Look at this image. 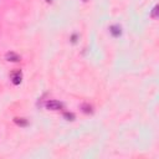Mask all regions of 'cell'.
Segmentation results:
<instances>
[{
	"mask_svg": "<svg viewBox=\"0 0 159 159\" xmlns=\"http://www.w3.org/2000/svg\"><path fill=\"white\" fill-rule=\"evenodd\" d=\"M46 108L50 111H60L63 108V103L60 101H56V99H51V101L46 102Z\"/></svg>",
	"mask_w": 159,
	"mask_h": 159,
	"instance_id": "obj_1",
	"label": "cell"
},
{
	"mask_svg": "<svg viewBox=\"0 0 159 159\" xmlns=\"http://www.w3.org/2000/svg\"><path fill=\"white\" fill-rule=\"evenodd\" d=\"M5 60L9 61V62H19V61H20V56H19L17 53L10 51V52H7V53L5 55Z\"/></svg>",
	"mask_w": 159,
	"mask_h": 159,
	"instance_id": "obj_2",
	"label": "cell"
},
{
	"mask_svg": "<svg viewBox=\"0 0 159 159\" xmlns=\"http://www.w3.org/2000/svg\"><path fill=\"white\" fill-rule=\"evenodd\" d=\"M21 78H22V75H21L20 71H15V72L11 73V80H12L14 84H16V86L20 84L21 83Z\"/></svg>",
	"mask_w": 159,
	"mask_h": 159,
	"instance_id": "obj_3",
	"label": "cell"
},
{
	"mask_svg": "<svg viewBox=\"0 0 159 159\" xmlns=\"http://www.w3.org/2000/svg\"><path fill=\"white\" fill-rule=\"evenodd\" d=\"M109 32L112 34V36L118 37V36L122 35V29H120L119 25H112V26L109 27Z\"/></svg>",
	"mask_w": 159,
	"mask_h": 159,
	"instance_id": "obj_4",
	"label": "cell"
},
{
	"mask_svg": "<svg viewBox=\"0 0 159 159\" xmlns=\"http://www.w3.org/2000/svg\"><path fill=\"white\" fill-rule=\"evenodd\" d=\"M14 122L17 124V125H21V127H26L29 123L25 118H14Z\"/></svg>",
	"mask_w": 159,
	"mask_h": 159,
	"instance_id": "obj_5",
	"label": "cell"
},
{
	"mask_svg": "<svg viewBox=\"0 0 159 159\" xmlns=\"http://www.w3.org/2000/svg\"><path fill=\"white\" fill-rule=\"evenodd\" d=\"M63 118H65L66 120H70V122H72V120H75L76 116H75L73 113H70V112H65V113H63Z\"/></svg>",
	"mask_w": 159,
	"mask_h": 159,
	"instance_id": "obj_6",
	"label": "cell"
},
{
	"mask_svg": "<svg viewBox=\"0 0 159 159\" xmlns=\"http://www.w3.org/2000/svg\"><path fill=\"white\" fill-rule=\"evenodd\" d=\"M82 111H83L84 113H88V114L93 112L92 106H89V104H82Z\"/></svg>",
	"mask_w": 159,
	"mask_h": 159,
	"instance_id": "obj_7",
	"label": "cell"
},
{
	"mask_svg": "<svg viewBox=\"0 0 159 159\" xmlns=\"http://www.w3.org/2000/svg\"><path fill=\"white\" fill-rule=\"evenodd\" d=\"M158 9H159L158 5H155V6L153 7V10H152V12H150V17H152V19H157V17H158V11H159Z\"/></svg>",
	"mask_w": 159,
	"mask_h": 159,
	"instance_id": "obj_8",
	"label": "cell"
},
{
	"mask_svg": "<svg viewBox=\"0 0 159 159\" xmlns=\"http://www.w3.org/2000/svg\"><path fill=\"white\" fill-rule=\"evenodd\" d=\"M71 41H72V42H73V43H75V42H76V41H77V35H76V34H75V35H72V36H71Z\"/></svg>",
	"mask_w": 159,
	"mask_h": 159,
	"instance_id": "obj_9",
	"label": "cell"
},
{
	"mask_svg": "<svg viewBox=\"0 0 159 159\" xmlns=\"http://www.w3.org/2000/svg\"><path fill=\"white\" fill-rule=\"evenodd\" d=\"M46 2H52V0H45Z\"/></svg>",
	"mask_w": 159,
	"mask_h": 159,
	"instance_id": "obj_10",
	"label": "cell"
},
{
	"mask_svg": "<svg viewBox=\"0 0 159 159\" xmlns=\"http://www.w3.org/2000/svg\"><path fill=\"white\" fill-rule=\"evenodd\" d=\"M83 1H87V0H83Z\"/></svg>",
	"mask_w": 159,
	"mask_h": 159,
	"instance_id": "obj_11",
	"label": "cell"
}]
</instances>
